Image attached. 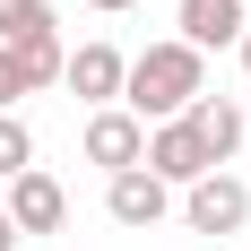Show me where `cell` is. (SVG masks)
<instances>
[{"mask_svg":"<svg viewBox=\"0 0 251 251\" xmlns=\"http://www.w3.org/2000/svg\"><path fill=\"white\" fill-rule=\"evenodd\" d=\"M191 96H208V61L182 44V35H174V44H148L139 61H122V113L139 130H148V122H182Z\"/></svg>","mask_w":251,"mask_h":251,"instance_id":"6da1fadb","label":"cell"},{"mask_svg":"<svg viewBox=\"0 0 251 251\" xmlns=\"http://www.w3.org/2000/svg\"><path fill=\"white\" fill-rule=\"evenodd\" d=\"M182 226L226 243V234H243V226H251V191H243L234 174H200L191 191H182Z\"/></svg>","mask_w":251,"mask_h":251,"instance_id":"7a4b0ae2","label":"cell"},{"mask_svg":"<svg viewBox=\"0 0 251 251\" xmlns=\"http://www.w3.org/2000/svg\"><path fill=\"white\" fill-rule=\"evenodd\" d=\"M165 208H174V191H165L148 165H130V174H104V217H113V226L148 234V226H165Z\"/></svg>","mask_w":251,"mask_h":251,"instance_id":"3957f363","label":"cell"},{"mask_svg":"<svg viewBox=\"0 0 251 251\" xmlns=\"http://www.w3.org/2000/svg\"><path fill=\"white\" fill-rule=\"evenodd\" d=\"M78 148H87V165H104V174H130V165H139V148H148V130L130 122L122 104H96V113H87V130H78Z\"/></svg>","mask_w":251,"mask_h":251,"instance_id":"277c9868","label":"cell"},{"mask_svg":"<svg viewBox=\"0 0 251 251\" xmlns=\"http://www.w3.org/2000/svg\"><path fill=\"white\" fill-rule=\"evenodd\" d=\"M182 130L200 139L208 174H226V165H234V148H243V104H234V96H191V113H182Z\"/></svg>","mask_w":251,"mask_h":251,"instance_id":"5b68a950","label":"cell"},{"mask_svg":"<svg viewBox=\"0 0 251 251\" xmlns=\"http://www.w3.org/2000/svg\"><path fill=\"white\" fill-rule=\"evenodd\" d=\"M61 217H70V191H61L44 165L9 174V226H18V234H61Z\"/></svg>","mask_w":251,"mask_h":251,"instance_id":"8992f818","label":"cell"},{"mask_svg":"<svg viewBox=\"0 0 251 251\" xmlns=\"http://www.w3.org/2000/svg\"><path fill=\"white\" fill-rule=\"evenodd\" d=\"M139 165H148L165 191H191V182L208 174V156H200V139L182 122H148V148H139Z\"/></svg>","mask_w":251,"mask_h":251,"instance_id":"52a82bcc","label":"cell"},{"mask_svg":"<svg viewBox=\"0 0 251 251\" xmlns=\"http://www.w3.org/2000/svg\"><path fill=\"white\" fill-rule=\"evenodd\" d=\"M61 87H70L87 113H96V104H122V52H113V44H78V52H61Z\"/></svg>","mask_w":251,"mask_h":251,"instance_id":"ba28073f","label":"cell"},{"mask_svg":"<svg viewBox=\"0 0 251 251\" xmlns=\"http://www.w3.org/2000/svg\"><path fill=\"white\" fill-rule=\"evenodd\" d=\"M251 26V0H182V44L208 52V44H234Z\"/></svg>","mask_w":251,"mask_h":251,"instance_id":"9c48e42d","label":"cell"},{"mask_svg":"<svg viewBox=\"0 0 251 251\" xmlns=\"http://www.w3.org/2000/svg\"><path fill=\"white\" fill-rule=\"evenodd\" d=\"M44 35H61L52 0H0V44H44Z\"/></svg>","mask_w":251,"mask_h":251,"instance_id":"30bf717a","label":"cell"},{"mask_svg":"<svg viewBox=\"0 0 251 251\" xmlns=\"http://www.w3.org/2000/svg\"><path fill=\"white\" fill-rule=\"evenodd\" d=\"M26 165H35V130H26L18 113H0V182L26 174Z\"/></svg>","mask_w":251,"mask_h":251,"instance_id":"8fae6325","label":"cell"},{"mask_svg":"<svg viewBox=\"0 0 251 251\" xmlns=\"http://www.w3.org/2000/svg\"><path fill=\"white\" fill-rule=\"evenodd\" d=\"M18 96H35V87H26V61L0 44V113H18Z\"/></svg>","mask_w":251,"mask_h":251,"instance_id":"7c38bea8","label":"cell"},{"mask_svg":"<svg viewBox=\"0 0 251 251\" xmlns=\"http://www.w3.org/2000/svg\"><path fill=\"white\" fill-rule=\"evenodd\" d=\"M18 243H26V234H18V226H9V208H0V251H18Z\"/></svg>","mask_w":251,"mask_h":251,"instance_id":"4fadbf2b","label":"cell"},{"mask_svg":"<svg viewBox=\"0 0 251 251\" xmlns=\"http://www.w3.org/2000/svg\"><path fill=\"white\" fill-rule=\"evenodd\" d=\"M87 9H104V18H122V9H139V0H87Z\"/></svg>","mask_w":251,"mask_h":251,"instance_id":"5bb4252c","label":"cell"},{"mask_svg":"<svg viewBox=\"0 0 251 251\" xmlns=\"http://www.w3.org/2000/svg\"><path fill=\"white\" fill-rule=\"evenodd\" d=\"M234 52H243V78H251V26H243V35H234Z\"/></svg>","mask_w":251,"mask_h":251,"instance_id":"9a60e30c","label":"cell"},{"mask_svg":"<svg viewBox=\"0 0 251 251\" xmlns=\"http://www.w3.org/2000/svg\"><path fill=\"white\" fill-rule=\"evenodd\" d=\"M243 139H251V113H243Z\"/></svg>","mask_w":251,"mask_h":251,"instance_id":"2e32d148","label":"cell"}]
</instances>
